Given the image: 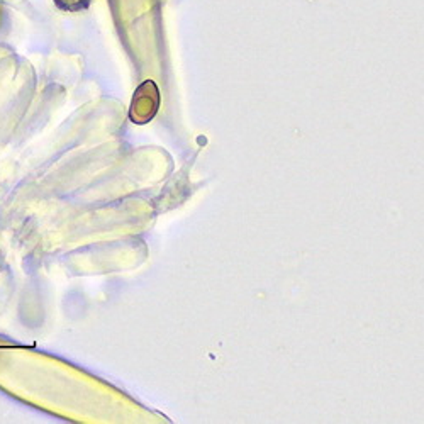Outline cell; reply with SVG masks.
Masks as SVG:
<instances>
[{"label":"cell","instance_id":"cell-1","mask_svg":"<svg viewBox=\"0 0 424 424\" xmlns=\"http://www.w3.org/2000/svg\"><path fill=\"white\" fill-rule=\"evenodd\" d=\"M91 0H56V4L60 7L68 9V11H77V9H82L87 6Z\"/></svg>","mask_w":424,"mask_h":424}]
</instances>
